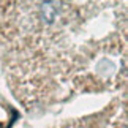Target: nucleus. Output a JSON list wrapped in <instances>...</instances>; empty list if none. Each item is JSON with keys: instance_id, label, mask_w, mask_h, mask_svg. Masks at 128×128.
Listing matches in <instances>:
<instances>
[{"instance_id": "f257e3e1", "label": "nucleus", "mask_w": 128, "mask_h": 128, "mask_svg": "<svg viewBox=\"0 0 128 128\" xmlns=\"http://www.w3.org/2000/svg\"><path fill=\"white\" fill-rule=\"evenodd\" d=\"M56 16H57V11H56L54 3L46 2V3L41 5V18H43L46 22H52L54 19H56Z\"/></svg>"}]
</instances>
